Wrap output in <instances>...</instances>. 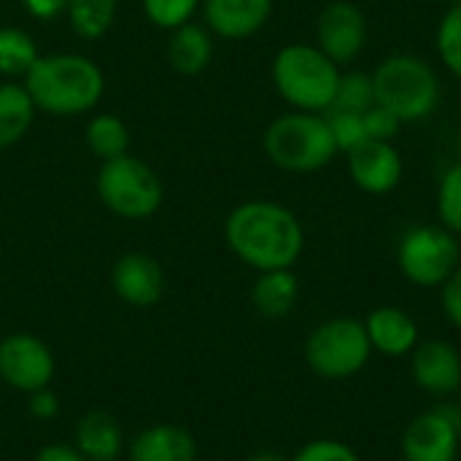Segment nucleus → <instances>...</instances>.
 <instances>
[{"instance_id":"72a5a7b5","label":"nucleus","mask_w":461,"mask_h":461,"mask_svg":"<svg viewBox=\"0 0 461 461\" xmlns=\"http://www.w3.org/2000/svg\"><path fill=\"white\" fill-rule=\"evenodd\" d=\"M57 411H59V405H57V397L49 392V389H41V392H32V400H30V413L35 416V419H54L57 416Z\"/></svg>"},{"instance_id":"412c9836","label":"nucleus","mask_w":461,"mask_h":461,"mask_svg":"<svg viewBox=\"0 0 461 461\" xmlns=\"http://www.w3.org/2000/svg\"><path fill=\"white\" fill-rule=\"evenodd\" d=\"M35 103L30 97V92L24 89V84L16 81H5L0 84V151L19 143L32 119H35Z\"/></svg>"},{"instance_id":"c85d7f7f","label":"nucleus","mask_w":461,"mask_h":461,"mask_svg":"<svg viewBox=\"0 0 461 461\" xmlns=\"http://www.w3.org/2000/svg\"><path fill=\"white\" fill-rule=\"evenodd\" d=\"M330 130L335 138L338 151H351L354 146H359L362 140H367V130H365V119L362 113H338L330 111Z\"/></svg>"},{"instance_id":"393cba45","label":"nucleus","mask_w":461,"mask_h":461,"mask_svg":"<svg viewBox=\"0 0 461 461\" xmlns=\"http://www.w3.org/2000/svg\"><path fill=\"white\" fill-rule=\"evenodd\" d=\"M375 105V89H373V76L367 73H346L340 76L335 100L327 111L338 113H365Z\"/></svg>"},{"instance_id":"20e7f679","label":"nucleus","mask_w":461,"mask_h":461,"mask_svg":"<svg viewBox=\"0 0 461 461\" xmlns=\"http://www.w3.org/2000/svg\"><path fill=\"white\" fill-rule=\"evenodd\" d=\"M270 162L289 173H313L335 157L338 146L330 122L311 111L278 116L262 138Z\"/></svg>"},{"instance_id":"7c9ffc66","label":"nucleus","mask_w":461,"mask_h":461,"mask_svg":"<svg viewBox=\"0 0 461 461\" xmlns=\"http://www.w3.org/2000/svg\"><path fill=\"white\" fill-rule=\"evenodd\" d=\"M362 119H365L367 138H373V140H392L400 130V119L378 103L370 111H365Z\"/></svg>"},{"instance_id":"39448f33","label":"nucleus","mask_w":461,"mask_h":461,"mask_svg":"<svg viewBox=\"0 0 461 461\" xmlns=\"http://www.w3.org/2000/svg\"><path fill=\"white\" fill-rule=\"evenodd\" d=\"M375 103L392 111L400 122H416L429 116L440 100L438 73L427 59L413 54H394L384 59L373 73Z\"/></svg>"},{"instance_id":"c9c22d12","label":"nucleus","mask_w":461,"mask_h":461,"mask_svg":"<svg viewBox=\"0 0 461 461\" xmlns=\"http://www.w3.org/2000/svg\"><path fill=\"white\" fill-rule=\"evenodd\" d=\"M249 461H286L281 454H276V451H259V454H254Z\"/></svg>"},{"instance_id":"bb28decb","label":"nucleus","mask_w":461,"mask_h":461,"mask_svg":"<svg viewBox=\"0 0 461 461\" xmlns=\"http://www.w3.org/2000/svg\"><path fill=\"white\" fill-rule=\"evenodd\" d=\"M438 51H440L446 68L461 78V3H456L440 22Z\"/></svg>"},{"instance_id":"f257e3e1","label":"nucleus","mask_w":461,"mask_h":461,"mask_svg":"<svg viewBox=\"0 0 461 461\" xmlns=\"http://www.w3.org/2000/svg\"><path fill=\"white\" fill-rule=\"evenodd\" d=\"M224 238L232 254L259 273L289 270L305 246L297 216L270 200H249L238 205L227 216Z\"/></svg>"},{"instance_id":"4be33fe9","label":"nucleus","mask_w":461,"mask_h":461,"mask_svg":"<svg viewBox=\"0 0 461 461\" xmlns=\"http://www.w3.org/2000/svg\"><path fill=\"white\" fill-rule=\"evenodd\" d=\"M86 146L103 162L130 154V127L113 113H97L86 124Z\"/></svg>"},{"instance_id":"f704fd0d","label":"nucleus","mask_w":461,"mask_h":461,"mask_svg":"<svg viewBox=\"0 0 461 461\" xmlns=\"http://www.w3.org/2000/svg\"><path fill=\"white\" fill-rule=\"evenodd\" d=\"M35 461H89L76 446H65V443H51L46 448L38 451Z\"/></svg>"},{"instance_id":"aec40b11","label":"nucleus","mask_w":461,"mask_h":461,"mask_svg":"<svg viewBox=\"0 0 461 461\" xmlns=\"http://www.w3.org/2000/svg\"><path fill=\"white\" fill-rule=\"evenodd\" d=\"M300 284L292 270H267L257 278L251 289L254 308L265 319H284L297 305Z\"/></svg>"},{"instance_id":"423d86ee","label":"nucleus","mask_w":461,"mask_h":461,"mask_svg":"<svg viewBox=\"0 0 461 461\" xmlns=\"http://www.w3.org/2000/svg\"><path fill=\"white\" fill-rule=\"evenodd\" d=\"M97 197L111 213L140 221L159 211L165 189L151 165L132 154H124L100 165Z\"/></svg>"},{"instance_id":"a878e982","label":"nucleus","mask_w":461,"mask_h":461,"mask_svg":"<svg viewBox=\"0 0 461 461\" xmlns=\"http://www.w3.org/2000/svg\"><path fill=\"white\" fill-rule=\"evenodd\" d=\"M200 0H143V14L162 30H176L197 14Z\"/></svg>"},{"instance_id":"f3484780","label":"nucleus","mask_w":461,"mask_h":461,"mask_svg":"<svg viewBox=\"0 0 461 461\" xmlns=\"http://www.w3.org/2000/svg\"><path fill=\"white\" fill-rule=\"evenodd\" d=\"M194 456H197L194 438L173 424L149 427L130 446L132 461H194Z\"/></svg>"},{"instance_id":"7ed1b4c3","label":"nucleus","mask_w":461,"mask_h":461,"mask_svg":"<svg viewBox=\"0 0 461 461\" xmlns=\"http://www.w3.org/2000/svg\"><path fill=\"white\" fill-rule=\"evenodd\" d=\"M273 84L289 105L319 113L332 105L340 70L321 49L292 43L284 46L273 59Z\"/></svg>"},{"instance_id":"6e6552de","label":"nucleus","mask_w":461,"mask_h":461,"mask_svg":"<svg viewBox=\"0 0 461 461\" xmlns=\"http://www.w3.org/2000/svg\"><path fill=\"white\" fill-rule=\"evenodd\" d=\"M459 240L443 227H416L400 240L397 262L416 286H443L459 267Z\"/></svg>"},{"instance_id":"9d476101","label":"nucleus","mask_w":461,"mask_h":461,"mask_svg":"<svg viewBox=\"0 0 461 461\" xmlns=\"http://www.w3.org/2000/svg\"><path fill=\"white\" fill-rule=\"evenodd\" d=\"M0 378L19 392L49 389L54 378V357L35 335H8L0 340Z\"/></svg>"},{"instance_id":"ddd939ff","label":"nucleus","mask_w":461,"mask_h":461,"mask_svg":"<svg viewBox=\"0 0 461 461\" xmlns=\"http://www.w3.org/2000/svg\"><path fill=\"white\" fill-rule=\"evenodd\" d=\"M411 373L419 389L432 397H451L461 386L459 351L446 340H427L413 348Z\"/></svg>"},{"instance_id":"6ab92c4d","label":"nucleus","mask_w":461,"mask_h":461,"mask_svg":"<svg viewBox=\"0 0 461 461\" xmlns=\"http://www.w3.org/2000/svg\"><path fill=\"white\" fill-rule=\"evenodd\" d=\"M76 448L89 461H113L122 451V429L108 413L92 411L76 427Z\"/></svg>"},{"instance_id":"a211bd4d","label":"nucleus","mask_w":461,"mask_h":461,"mask_svg":"<svg viewBox=\"0 0 461 461\" xmlns=\"http://www.w3.org/2000/svg\"><path fill=\"white\" fill-rule=\"evenodd\" d=\"M167 59L176 73L181 76H197L203 73L213 59V38L211 30L194 22H186L176 30H170L167 43Z\"/></svg>"},{"instance_id":"b1692460","label":"nucleus","mask_w":461,"mask_h":461,"mask_svg":"<svg viewBox=\"0 0 461 461\" xmlns=\"http://www.w3.org/2000/svg\"><path fill=\"white\" fill-rule=\"evenodd\" d=\"M38 57L41 54H38L30 32H24L19 27H0V73L3 76L24 78V73L32 68V62Z\"/></svg>"},{"instance_id":"e433bc0d","label":"nucleus","mask_w":461,"mask_h":461,"mask_svg":"<svg viewBox=\"0 0 461 461\" xmlns=\"http://www.w3.org/2000/svg\"><path fill=\"white\" fill-rule=\"evenodd\" d=\"M448 3H454V5H456V3H461V0H448Z\"/></svg>"},{"instance_id":"c756f323","label":"nucleus","mask_w":461,"mask_h":461,"mask_svg":"<svg viewBox=\"0 0 461 461\" xmlns=\"http://www.w3.org/2000/svg\"><path fill=\"white\" fill-rule=\"evenodd\" d=\"M292 461H359V456L340 440H313L303 446Z\"/></svg>"},{"instance_id":"dca6fc26","label":"nucleus","mask_w":461,"mask_h":461,"mask_svg":"<svg viewBox=\"0 0 461 461\" xmlns=\"http://www.w3.org/2000/svg\"><path fill=\"white\" fill-rule=\"evenodd\" d=\"M370 346L386 357H405L413 354V348L419 346V327L416 321L400 311V308H375L367 321H365Z\"/></svg>"},{"instance_id":"4c0bfd02","label":"nucleus","mask_w":461,"mask_h":461,"mask_svg":"<svg viewBox=\"0 0 461 461\" xmlns=\"http://www.w3.org/2000/svg\"><path fill=\"white\" fill-rule=\"evenodd\" d=\"M459 149H461V143H459Z\"/></svg>"},{"instance_id":"f8f14e48","label":"nucleus","mask_w":461,"mask_h":461,"mask_svg":"<svg viewBox=\"0 0 461 461\" xmlns=\"http://www.w3.org/2000/svg\"><path fill=\"white\" fill-rule=\"evenodd\" d=\"M346 154L354 184L370 194H386L402 178V159L389 140L367 138Z\"/></svg>"},{"instance_id":"1a4fd4ad","label":"nucleus","mask_w":461,"mask_h":461,"mask_svg":"<svg viewBox=\"0 0 461 461\" xmlns=\"http://www.w3.org/2000/svg\"><path fill=\"white\" fill-rule=\"evenodd\" d=\"M461 438V408L443 402L416 416L402 435L405 461H456Z\"/></svg>"},{"instance_id":"2eb2a0df","label":"nucleus","mask_w":461,"mask_h":461,"mask_svg":"<svg viewBox=\"0 0 461 461\" xmlns=\"http://www.w3.org/2000/svg\"><path fill=\"white\" fill-rule=\"evenodd\" d=\"M273 0H203V16L211 32L221 38H249L265 27Z\"/></svg>"},{"instance_id":"4468645a","label":"nucleus","mask_w":461,"mask_h":461,"mask_svg":"<svg viewBox=\"0 0 461 461\" xmlns=\"http://www.w3.org/2000/svg\"><path fill=\"white\" fill-rule=\"evenodd\" d=\"M111 284H113V292L124 303L146 308V305H154L162 297L165 273H162V267H159V262L154 257L140 254V251H130L113 265Z\"/></svg>"},{"instance_id":"5701e85b","label":"nucleus","mask_w":461,"mask_h":461,"mask_svg":"<svg viewBox=\"0 0 461 461\" xmlns=\"http://www.w3.org/2000/svg\"><path fill=\"white\" fill-rule=\"evenodd\" d=\"M119 0H68V22L78 38H103L116 19Z\"/></svg>"},{"instance_id":"473e14b6","label":"nucleus","mask_w":461,"mask_h":461,"mask_svg":"<svg viewBox=\"0 0 461 461\" xmlns=\"http://www.w3.org/2000/svg\"><path fill=\"white\" fill-rule=\"evenodd\" d=\"M22 3H24L30 16L43 19V22L57 19L68 11V0H22Z\"/></svg>"},{"instance_id":"9b49d317","label":"nucleus","mask_w":461,"mask_h":461,"mask_svg":"<svg viewBox=\"0 0 461 461\" xmlns=\"http://www.w3.org/2000/svg\"><path fill=\"white\" fill-rule=\"evenodd\" d=\"M316 35H319V49L335 65H346L357 59V54L365 49L367 41L365 14L348 0H332L319 14Z\"/></svg>"},{"instance_id":"0eeeda50","label":"nucleus","mask_w":461,"mask_h":461,"mask_svg":"<svg viewBox=\"0 0 461 461\" xmlns=\"http://www.w3.org/2000/svg\"><path fill=\"white\" fill-rule=\"evenodd\" d=\"M373 354L365 321L330 319L319 324L305 340V362L324 381H343L357 375Z\"/></svg>"},{"instance_id":"cd10ccee","label":"nucleus","mask_w":461,"mask_h":461,"mask_svg":"<svg viewBox=\"0 0 461 461\" xmlns=\"http://www.w3.org/2000/svg\"><path fill=\"white\" fill-rule=\"evenodd\" d=\"M438 211H440L446 230L461 235V165L451 167L443 176V184L438 192Z\"/></svg>"},{"instance_id":"f03ea898","label":"nucleus","mask_w":461,"mask_h":461,"mask_svg":"<svg viewBox=\"0 0 461 461\" xmlns=\"http://www.w3.org/2000/svg\"><path fill=\"white\" fill-rule=\"evenodd\" d=\"M24 89L38 111L51 116H81L105 92L100 65L84 54H43L24 73Z\"/></svg>"},{"instance_id":"2f4dec72","label":"nucleus","mask_w":461,"mask_h":461,"mask_svg":"<svg viewBox=\"0 0 461 461\" xmlns=\"http://www.w3.org/2000/svg\"><path fill=\"white\" fill-rule=\"evenodd\" d=\"M443 311L448 321L461 330V267H456L454 276L443 284Z\"/></svg>"}]
</instances>
